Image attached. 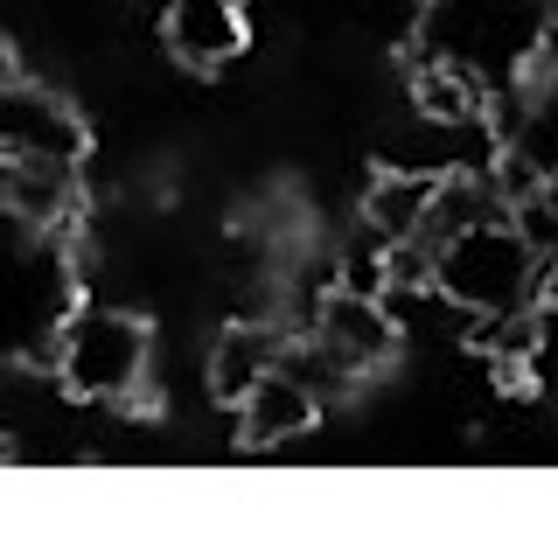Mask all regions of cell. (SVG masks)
Listing matches in <instances>:
<instances>
[{"mask_svg":"<svg viewBox=\"0 0 558 558\" xmlns=\"http://www.w3.org/2000/svg\"><path fill=\"white\" fill-rule=\"evenodd\" d=\"M551 35L558 22L545 0H426L412 57L475 77L488 98H510L531 77V63L551 49Z\"/></svg>","mask_w":558,"mask_h":558,"instance_id":"obj_1","label":"cell"},{"mask_svg":"<svg viewBox=\"0 0 558 558\" xmlns=\"http://www.w3.org/2000/svg\"><path fill=\"white\" fill-rule=\"evenodd\" d=\"M545 258L537 244L517 231V217H488L453 231L440 252H433V293L447 307H461L468 322H502V314H523L545 301Z\"/></svg>","mask_w":558,"mask_h":558,"instance_id":"obj_2","label":"cell"},{"mask_svg":"<svg viewBox=\"0 0 558 558\" xmlns=\"http://www.w3.org/2000/svg\"><path fill=\"white\" fill-rule=\"evenodd\" d=\"M49 371L77 405H133L154 377V328L133 307H70L49 336Z\"/></svg>","mask_w":558,"mask_h":558,"instance_id":"obj_3","label":"cell"},{"mask_svg":"<svg viewBox=\"0 0 558 558\" xmlns=\"http://www.w3.org/2000/svg\"><path fill=\"white\" fill-rule=\"evenodd\" d=\"M70 307L77 301H70V266H63L57 238L22 223L0 203V363L49 349Z\"/></svg>","mask_w":558,"mask_h":558,"instance_id":"obj_4","label":"cell"},{"mask_svg":"<svg viewBox=\"0 0 558 558\" xmlns=\"http://www.w3.org/2000/svg\"><path fill=\"white\" fill-rule=\"evenodd\" d=\"M92 126L57 84L0 70V161L8 168H84Z\"/></svg>","mask_w":558,"mask_h":558,"instance_id":"obj_5","label":"cell"},{"mask_svg":"<svg viewBox=\"0 0 558 558\" xmlns=\"http://www.w3.org/2000/svg\"><path fill=\"white\" fill-rule=\"evenodd\" d=\"M398 336H405L398 314L363 287H328L307 314V342L322 349L342 377H377L384 363L398 356Z\"/></svg>","mask_w":558,"mask_h":558,"instance_id":"obj_6","label":"cell"},{"mask_svg":"<svg viewBox=\"0 0 558 558\" xmlns=\"http://www.w3.org/2000/svg\"><path fill=\"white\" fill-rule=\"evenodd\" d=\"M502 154H510L517 182L531 189L537 174H558V35L531 63V77L502 98Z\"/></svg>","mask_w":558,"mask_h":558,"instance_id":"obj_7","label":"cell"},{"mask_svg":"<svg viewBox=\"0 0 558 558\" xmlns=\"http://www.w3.org/2000/svg\"><path fill=\"white\" fill-rule=\"evenodd\" d=\"M161 43L182 70H223L252 43L244 0H161Z\"/></svg>","mask_w":558,"mask_h":558,"instance_id":"obj_8","label":"cell"},{"mask_svg":"<svg viewBox=\"0 0 558 558\" xmlns=\"http://www.w3.org/2000/svg\"><path fill=\"white\" fill-rule=\"evenodd\" d=\"M231 412H238V447L244 453H272V447H293V440L314 433V418H322V391L279 363V371L258 377Z\"/></svg>","mask_w":558,"mask_h":558,"instance_id":"obj_9","label":"cell"},{"mask_svg":"<svg viewBox=\"0 0 558 558\" xmlns=\"http://www.w3.org/2000/svg\"><path fill=\"white\" fill-rule=\"evenodd\" d=\"M433 189H440V174L433 168H384L371 189H363V231L377 244H405L426 231L433 217Z\"/></svg>","mask_w":558,"mask_h":558,"instance_id":"obj_10","label":"cell"},{"mask_svg":"<svg viewBox=\"0 0 558 558\" xmlns=\"http://www.w3.org/2000/svg\"><path fill=\"white\" fill-rule=\"evenodd\" d=\"M279 356H287V342H279L266 322L223 328V336L209 342V398H217V405H238V398L252 391L258 377L279 371Z\"/></svg>","mask_w":558,"mask_h":558,"instance_id":"obj_11","label":"cell"},{"mask_svg":"<svg viewBox=\"0 0 558 558\" xmlns=\"http://www.w3.org/2000/svg\"><path fill=\"white\" fill-rule=\"evenodd\" d=\"M0 182H8V161H0Z\"/></svg>","mask_w":558,"mask_h":558,"instance_id":"obj_12","label":"cell"},{"mask_svg":"<svg viewBox=\"0 0 558 558\" xmlns=\"http://www.w3.org/2000/svg\"><path fill=\"white\" fill-rule=\"evenodd\" d=\"M0 63H8V57H0Z\"/></svg>","mask_w":558,"mask_h":558,"instance_id":"obj_13","label":"cell"}]
</instances>
